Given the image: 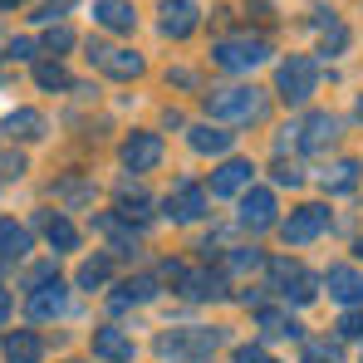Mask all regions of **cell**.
Instances as JSON below:
<instances>
[{
  "label": "cell",
  "instance_id": "9a60e30c",
  "mask_svg": "<svg viewBox=\"0 0 363 363\" xmlns=\"http://www.w3.org/2000/svg\"><path fill=\"white\" fill-rule=\"evenodd\" d=\"M94 20L104 30H113V35H133L138 10H133V0H94Z\"/></svg>",
  "mask_w": 363,
  "mask_h": 363
},
{
  "label": "cell",
  "instance_id": "277c9868",
  "mask_svg": "<svg viewBox=\"0 0 363 363\" xmlns=\"http://www.w3.org/2000/svg\"><path fill=\"white\" fill-rule=\"evenodd\" d=\"M216 344H221L216 329H172L157 339V354L162 359H211Z\"/></svg>",
  "mask_w": 363,
  "mask_h": 363
},
{
  "label": "cell",
  "instance_id": "7bdbcfd3",
  "mask_svg": "<svg viewBox=\"0 0 363 363\" xmlns=\"http://www.w3.org/2000/svg\"><path fill=\"white\" fill-rule=\"evenodd\" d=\"M354 250H359V255H363V241H359V245H354Z\"/></svg>",
  "mask_w": 363,
  "mask_h": 363
},
{
  "label": "cell",
  "instance_id": "f35d334b",
  "mask_svg": "<svg viewBox=\"0 0 363 363\" xmlns=\"http://www.w3.org/2000/svg\"><path fill=\"white\" fill-rule=\"evenodd\" d=\"M162 280H172V285H182V275H186V265L182 260H162V270H157Z\"/></svg>",
  "mask_w": 363,
  "mask_h": 363
},
{
  "label": "cell",
  "instance_id": "8fae6325",
  "mask_svg": "<svg viewBox=\"0 0 363 363\" xmlns=\"http://www.w3.org/2000/svg\"><path fill=\"white\" fill-rule=\"evenodd\" d=\"M324 285H329V295H334V300L349 304V309H359V304H363V275L354 270V265H329Z\"/></svg>",
  "mask_w": 363,
  "mask_h": 363
},
{
  "label": "cell",
  "instance_id": "8992f818",
  "mask_svg": "<svg viewBox=\"0 0 363 363\" xmlns=\"http://www.w3.org/2000/svg\"><path fill=\"white\" fill-rule=\"evenodd\" d=\"M89 64H94V69H104L108 79H123V84L143 74V55L118 50V45H94V40H89Z\"/></svg>",
  "mask_w": 363,
  "mask_h": 363
},
{
  "label": "cell",
  "instance_id": "ffe728a7",
  "mask_svg": "<svg viewBox=\"0 0 363 363\" xmlns=\"http://www.w3.org/2000/svg\"><path fill=\"white\" fill-rule=\"evenodd\" d=\"M186 143L196 147V152H231V143H236V133H226V128H211V123H196L191 133H186Z\"/></svg>",
  "mask_w": 363,
  "mask_h": 363
},
{
  "label": "cell",
  "instance_id": "1f68e13d",
  "mask_svg": "<svg viewBox=\"0 0 363 363\" xmlns=\"http://www.w3.org/2000/svg\"><path fill=\"white\" fill-rule=\"evenodd\" d=\"M55 196H60V201H89V196H94V186H89L84 177H64L60 186H55Z\"/></svg>",
  "mask_w": 363,
  "mask_h": 363
},
{
  "label": "cell",
  "instance_id": "e0dca14e",
  "mask_svg": "<svg viewBox=\"0 0 363 363\" xmlns=\"http://www.w3.org/2000/svg\"><path fill=\"white\" fill-rule=\"evenodd\" d=\"M196 15H201V10H196L191 0H167V5H162V35H167V40H186V35L196 30Z\"/></svg>",
  "mask_w": 363,
  "mask_h": 363
},
{
  "label": "cell",
  "instance_id": "ba28073f",
  "mask_svg": "<svg viewBox=\"0 0 363 363\" xmlns=\"http://www.w3.org/2000/svg\"><path fill=\"white\" fill-rule=\"evenodd\" d=\"M241 226L245 231H270V226H280V206H275V191H265V186H250L241 196Z\"/></svg>",
  "mask_w": 363,
  "mask_h": 363
},
{
  "label": "cell",
  "instance_id": "ac0fdd59",
  "mask_svg": "<svg viewBox=\"0 0 363 363\" xmlns=\"http://www.w3.org/2000/svg\"><path fill=\"white\" fill-rule=\"evenodd\" d=\"M5 359L10 363H40L45 359V339H40L35 329H15V334L5 339Z\"/></svg>",
  "mask_w": 363,
  "mask_h": 363
},
{
  "label": "cell",
  "instance_id": "4fadbf2b",
  "mask_svg": "<svg viewBox=\"0 0 363 363\" xmlns=\"http://www.w3.org/2000/svg\"><path fill=\"white\" fill-rule=\"evenodd\" d=\"M334 138H339V118H334V113H309V118L300 123V147L304 152H324Z\"/></svg>",
  "mask_w": 363,
  "mask_h": 363
},
{
  "label": "cell",
  "instance_id": "52a82bcc",
  "mask_svg": "<svg viewBox=\"0 0 363 363\" xmlns=\"http://www.w3.org/2000/svg\"><path fill=\"white\" fill-rule=\"evenodd\" d=\"M118 157H123L128 172H152V167L162 162V138H157V133H128Z\"/></svg>",
  "mask_w": 363,
  "mask_h": 363
},
{
  "label": "cell",
  "instance_id": "9c48e42d",
  "mask_svg": "<svg viewBox=\"0 0 363 363\" xmlns=\"http://www.w3.org/2000/svg\"><path fill=\"white\" fill-rule=\"evenodd\" d=\"M167 216L172 221H196L201 211H206V186H196V182H177L172 191H167Z\"/></svg>",
  "mask_w": 363,
  "mask_h": 363
},
{
  "label": "cell",
  "instance_id": "603a6c76",
  "mask_svg": "<svg viewBox=\"0 0 363 363\" xmlns=\"http://www.w3.org/2000/svg\"><path fill=\"white\" fill-rule=\"evenodd\" d=\"M25 255H30V231L15 226V221H0V260L10 265V260H25Z\"/></svg>",
  "mask_w": 363,
  "mask_h": 363
},
{
  "label": "cell",
  "instance_id": "f546056e",
  "mask_svg": "<svg viewBox=\"0 0 363 363\" xmlns=\"http://www.w3.org/2000/svg\"><path fill=\"white\" fill-rule=\"evenodd\" d=\"M118 216H123V221H147V216H152V201H147L143 191H133V196H123V201H118Z\"/></svg>",
  "mask_w": 363,
  "mask_h": 363
},
{
  "label": "cell",
  "instance_id": "7c38bea8",
  "mask_svg": "<svg viewBox=\"0 0 363 363\" xmlns=\"http://www.w3.org/2000/svg\"><path fill=\"white\" fill-rule=\"evenodd\" d=\"M250 177H255V167L241 162V157H231V162L216 167V177H211V196H241V191H250Z\"/></svg>",
  "mask_w": 363,
  "mask_h": 363
},
{
  "label": "cell",
  "instance_id": "d6a6232c",
  "mask_svg": "<svg viewBox=\"0 0 363 363\" xmlns=\"http://www.w3.org/2000/svg\"><path fill=\"white\" fill-rule=\"evenodd\" d=\"M40 45H45L50 55H64V50H74V30H64V25H50Z\"/></svg>",
  "mask_w": 363,
  "mask_h": 363
},
{
  "label": "cell",
  "instance_id": "d4e9b609",
  "mask_svg": "<svg viewBox=\"0 0 363 363\" xmlns=\"http://www.w3.org/2000/svg\"><path fill=\"white\" fill-rule=\"evenodd\" d=\"M108 275H113V260L108 255H94V260L79 265V290H99V285H108Z\"/></svg>",
  "mask_w": 363,
  "mask_h": 363
},
{
  "label": "cell",
  "instance_id": "7402d4cb",
  "mask_svg": "<svg viewBox=\"0 0 363 363\" xmlns=\"http://www.w3.org/2000/svg\"><path fill=\"white\" fill-rule=\"evenodd\" d=\"M255 324H260V334H270V339H300V324L285 314V309H255Z\"/></svg>",
  "mask_w": 363,
  "mask_h": 363
},
{
  "label": "cell",
  "instance_id": "e575fe53",
  "mask_svg": "<svg viewBox=\"0 0 363 363\" xmlns=\"http://www.w3.org/2000/svg\"><path fill=\"white\" fill-rule=\"evenodd\" d=\"M231 363H275V359H270V354H265L260 344H241V349L231 354Z\"/></svg>",
  "mask_w": 363,
  "mask_h": 363
},
{
  "label": "cell",
  "instance_id": "74e56055",
  "mask_svg": "<svg viewBox=\"0 0 363 363\" xmlns=\"http://www.w3.org/2000/svg\"><path fill=\"white\" fill-rule=\"evenodd\" d=\"M74 5H79V0H50V5H45V10H40L35 20H45V25H55V20H60L64 10H74Z\"/></svg>",
  "mask_w": 363,
  "mask_h": 363
},
{
  "label": "cell",
  "instance_id": "4dcf8cb0",
  "mask_svg": "<svg viewBox=\"0 0 363 363\" xmlns=\"http://www.w3.org/2000/svg\"><path fill=\"white\" fill-rule=\"evenodd\" d=\"M35 84L40 89H69L74 79L64 74V64H35Z\"/></svg>",
  "mask_w": 363,
  "mask_h": 363
},
{
  "label": "cell",
  "instance_id": "6da1fadb",
  "mask_svg": "<svg viewBox=\"0 0 363 363\" xmlns=\"http://www.w3.org/2000/svg\"><path fill=\"white\" fill-rule=\"evenodd\" d=\"M201 104H206V118H216V123H255L265 113V99H260V89H250V84L211 89Z\"/></svg>",
  "mask_w": 363,
  "mask_h": 363
},
{
  "label": "cell",
  "instance_id": "836d02e7",
  "mask_svg": "<svg viewBox=\"0 0 363 363\" xmlns=\"http://www.w3.org/2000/svg\"><path fill=\"white\" fill-rule=\"evenodd\" d=\"M334 334H339V339H359V334H363V314H359V309H349V314L334 324Z\"/></svg>",
  "mask_w": 363,
  "mask_h": 363
},
{
  "label": "cell",
  "instance_id": "7a4b0ae2",
  "mask_svg": "<svg viewBox=\"0 0 363 363\" xmlns=\"http://www.w3.org/2000/svg\"><path fill=\"white\" fill-rule=\"evenodd\" d=\"M270 60V45L260 35H236V40H216L211 45V64L226 69V74H250L255 64Z\"/></svg>",
  "mask_w": 363,
  "mask_h": 363
},
{
  "label": "cell",
  "instance_id": "30bf717a",
  "mask_svg": "<svg viewBox=\"0 0 363 363\" xmlns=\"http://www.w3.org/2000/svg\"><path fill=\"white\" fill-rule=\"evenodd\" d=\"M69 314V290H64L60 280H50V285H40V290H30V319H64Z\"/></svg>",
  "mask_w": 363,
  "mask_h": 363
},
{
  "label": "cell",
  "instance_id": "4316f807",
  "mask_svg": "<svg viewBox=\"0 0 363 363\" xmlns=\"http://www.w3.org/2000/svg\"><path fill=\"white\" fill-rule=\"evenodd\" d=\"M265 265V255L255 250V245H236V250H226V270L231 275H255Z\"/></svg>",
  "mask_w": 363,
  "mask_h": 363
},
{
  "label": "cell",
  "instance_id": "44dd1931",
  "mask_svg": "<svg viewBox=\"0 0 363 363\" xmlns=\"http://www.w3.org/2000/svg\"><path fill=\"white\" fill-rule=\"evenodd\" d=\"M40 226H45V241L55 245V250H74V245H79L74 221H69V216H60V211H40Z\"/></svg>",
  "mask_w": 363,
  "mask_h": 363
},
{
  "label": "cell",
  "instance_id": "b9f144b4",
  "mask_svg": "<svg viewBox=\"0 0 363 363\" xmlns=\"http://www.w3.org/2000/svg\"><path fill=\"white\" fill-rule=\"evenodd\" d=\"M182 363H211V359H182Z\"/></svg>",
  "mask_w": 363,
  "mask_h": 363
},
{
  "label": "cell",
  "instance_id": "ee69618b",
  "mask_svg": "<svg viewBox=\"0 0 363 363\" xmlns=\"http://www.w3.org/2000/svg\"><path fill=\"white\" fill-rule=\"evenodd\" d=\"M359 118H363V99H359Z\"/></svg>",
  "mask_w": 363,
  "mask_h": 363
},
{
  "label": "cell",
  "instance_id": "2e32d148",
  "mask_svg": "<svg viewBox=\"0 0 363 363\" xmlns=\"http://www.w3.org/2000/svg\"><path fill=\"white\" fill-rule=\"evenodd\" d=\"M147 300H157V280H152V275H133V280H123L118 290L108 295V309L123 314L128 304H147Z\"/></svg>",
  "mask_w": 363,
  "mask_h": 363
},
{
  "label": "cell",
  "instance_id": "5bb4252c",
  "mask_svg": "<svg viewBox=\"0 0 363 363\" xmlns=\"http://www.w3.org/2000/svg\"><path fill=\"white\" fill-rule=\"evenodd\" d=\"M94 359H104V363H133V339L123 334L118 324L94 329Z\"/></svg>",
  "mask_w": 363,
  "mask_h": 363
},
{
  "label": "cell",
  "instance_id": "3957f363",
  "mask_svg": "<svg viewBox=\"0 0 363 363\" xmlns=\"http://www.w3.org/2000/svg\"><path fill=\"white\" fill-rule=\"evenodd\" d=\"M314 89H319V64H314V60L290 55V60L275 69V94H280L285 104H304Z\"/></svg>",
  "mask_w": 363,
  "mask_h": 363
},
{
  "label": "cell",
  "instance_id": "d590c367",
  "mask_svg": "<svg viewBox=\"0 0 363 363\" xmlns=\"http://www.w3.org/2000/svg\"><path fill=\"white\" fill-rule=\"evenodd\" d=\"M270 177L280 182V186H300V182H304V172L295 167V162H275V172H270Z\"/></svg>",
  "mask_w": 363,
  "mask_h": 363
},
{
  "label": "cell",
  "instance_id": "8d00e7d4",
  "mask_svg": "<svg viewBox=\"0 0 363 363\" xmlns=\"http://www.w3.org/2000/svg\"><path fill=\"white\" fill-rule=\"evenodd\" d=\"M35 50H40V45H35L30 35H20V40H10V50H5V55H10V60H35Z\"/></svg>",
  "mask_w": 363,
  "mask_h": 363
},
{
  "label": "cell",
  "instance_id": "ab89813d",
  "mask_svg": "<svg viewBox=\"0 0 363 363\" xmlns=\"http://www.w3.org/2000/svg\"><path fill=\"white\" fill-rule=\"evenodd\" d=\"M10 314V295H5V285H0V319Z\"/></svg>",
  "mask_w": 363,
  "mask_h": 363
},
{
  "label": "cell",
  "instance_id": "f6af8a7d",
  "mask_svg": "<svg viewBox=\"0 0 363 363\" xmlns=\"http://www.w3.org/2000/svg\"><path fill=\"white\" fill-rule=\"evenodd\" d=\"M69 363H79V359H69Z\"/></svg>",
  "mask_w": 363,
  "mask_h": 363
},
{
  "label": "cell",
  "instance_id": "d6986e66",
  "mask_svg": "<svg viewBox=\"0 0 363 363\" xmlns=\"http://www.w3.org/2000/svg\"><path fill=\"white\" fill-rule=\"evenodd\" d=\"M182 295L186 300H221L226 295V280L211 275V270H186L182 275Z\"/></svg>",
  "mask_w": 363,
  "mask_h": 363
},
{
  "label": "cell",
  "instance_id": "83f0119b",
  "mask_svg": "<svg viewBox=\"0 0 363 363\" xmlns=\"http://www.w3.org/2000/svg\"><path fill=\"white\" fill-rule=\"evenodd\" d=\"M314 285H319V280H314V275H304V270H300V275H290V280H285L280 290H285V300H295V304H309L314 295H319Z\"/></svg>",
  "mask_w": 363,
  "mask_h": 363
},
{
  "label": "cell",
  "instance_id": "60d3db41",
  "mask_svg": "<svg viewBox=\"0 0 363 363\" xmlns=\"http://www.w3.org/2000/svg\"><path fill=\"white\" fill-rule=\"evenodd\" d=\"M15 5H25V0H0V10H15Z\"/></svg>",
  "mask_w": 363,
  "mask_h": 363
},
{
  "label": "cell",
  "instance_id": "484cf974",
  "mask_svg": "<svg viewBox=\"0 0 363 363\" xmlns=\"http://www.w3.org/2000/svg\"><path fill=\"white\" fill-rule=\"evenodd\" d=\"M359 162H354V157H344V162H334V167H329V172H324V186H329V191H354V186H359Z\"/></svg>",
  "mask_w": 363,
  "mask_h": 363
},
{
  "label": "cell",
  "instance_id": "f1b7e54d",
  "mask_svg": "<svg viewBox=\"0 0 363 363\" xmlns=\"http://www.w3.org/2000/svg\"><path fill=\"white\" fill-rule=\"evenodd\" d=\"M304 363H344L339 359V344H329V339H304Z\"/></svg>",
  "mask_w": 363,
  "mask_h": 363
},
{
  "label": "cell",
  "instance_id": "cb8c5ba5",
  "mask_svg": "<svg viewBox=\"0 0 363 363\" xmlns=\"http://www.w3.org/2000/svg\"><path fill=\"white\" fill-rule=\"evenodd\" d=\"M5 128H10V138L35 143V138H45V113H35V108H15V113L5 118Z\"/></svg>",
  "mask_w": 363,
  "mask_h": 363
},
{
  "label": "cell",
  "instance_id": "5b68a950",
  "mask_svg": "<svg viewBox=\"0 0 363 363\" xmlns=\"http://www.w3.org/2000/svg\"><path fill=\"white\" fill-rule=\"evenodd\" d=\"M324 226H329V206L309 201L300 211H290V221H280V236H285V245H309L324 236Z\"/></svg>",
  "mask_w": 363,
  "mask_h": 363
}]
</instances>
